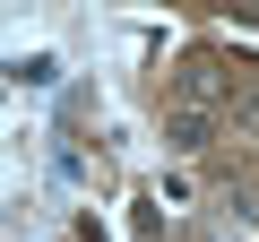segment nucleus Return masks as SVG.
<instances>
[{"label":"nucleus","instance_id":"f257e3e1","mask_svg":"<svg viewBox=\"0 0 259 242\" xmlns=\"http://www.w3.org/2000/svg\"><path fill=\"white\" fill-rule=\"evenodd\" d=\"M173 104H199V112H225L233 104V69L199 44V52H182L173 61Z\"/></svg>","mask_w":259,"mask_h":242},{"label":"nucleus","instance_id":"f03ea898","mask_svg":"<svg viewBox=\"0 0 259 242\" xmlns=\"http://www.w3.org/2000/svg\"><path fill=\"white\" fill-rule=\"evenodd\" d=\"M216 139V112H199V104H173L164 112V147H182V156H199Z\"/></svg>","mask_w":259,"mask_h":242},{"label":"nucleus","instance_id":"7ed1b4c3","mask_svg":"<svg viewBox=\"0 0 259 242\" xmlns=\"http://www.w3.org/2000/svg\"><path fill=\"white\" fill-rule=\"evenodd\" d=\"M9 78H18V87H52V52H26V61H9Z\"/></svg>","mask_w":259,"mask_h":242}]
</instances>
